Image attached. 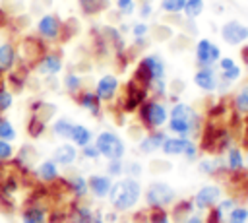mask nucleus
Returning <instances> with one entry per match:
<instances>
[{"instance_id": "1", "label": "nucleus", "mask_w": 248, "mask_h": 223, "mask_svg": "<svg viewBox=\"0 0 248 223\" xmlns=\"http://www.w3.org/2000/svg\"><path fill=\"white\" fill-rule=\"evenodd\" d=\"M203 122L205 120L198 109H194L192 105H188L184 101H176L169 109V120L165 126H167L169 134H172V136H182V138L194 140V138H200Z\"/></svg>"}, {"instance_id": "2", "label": "nucleus", "mask_w": 248, "mask_h": 223, "mask_svg": "<svg viewBox=\"0 0 248 223\" xmlns=\"http://www.w3.org/2000/svg\"><path fill=\"white\" fill-rule=\"evenodd\" d=\"M143 196V186L140 178H132V176H120L112 182V188L107 196L110 209L118 211V213H126L132 211L140 200Z\"/></svg>"}, {"instance_id": "3", "label": "nucleus", "mask_w": 248, "mask_h": 223, "mask_svg": "<svg viewBox=\"0 0 248 223\" xmlns=\"http://www.w3.org/2000/svg\"><path fill=\"white\" fill-rule=\"evenodd\" d=\"M132 80L138 81L140 85H143L147 91L149 87L159 81V80H167V64L163 60L161 54L157 52H149V54H143L132 74Z\"/></svg>"}, {"instance_id": "4", "label": "nucleus", "mask_w": 248, "mask_h": 223, "mask_svg": "<svg viewBox=\"0 0 248 223\" xmlns=\"http://www.w3.org/2000/svg\"><path fill=\"white\" fill-rule=\"evenodd\" d=\"M138 116H140V124L143 126V130L151 132V130H161L167 120H169V107L165 101L161 99H153L147 97L140 109H138Z\"/></svg>"}, {"instance_id": "5", "label": "nucleus", "mask_w": 248, "mask_h": 223, "mask_svg": "<svg viewBox=\"0 0 248 223\" xmlns=\"http://www.w3.org/2000/svg\"><path fill=\"white\" fill-rule=\"evenodd\" d=\"M176 200H178L176 190L165 180H151L143 190V202H145V207L149 209H155V207L169 209Z\"/></svg>"}, {"instance_id": "6", "label": "nucleus", "mask_w": 248, "mask_h": 223, "mask_svg": "<svg viewBox=\"0 0 248 223\" xmlns=\"http://www.w3.org/2000/svg\"><path fill=\"white\" fill-rule=\"evenodd\" d=\"M46 43L37 37V35H27L23 37L17 45H16V52H17V64L25 70H33V66L37 64V60L46 52Z\"/></svg>"}, {"instance_id": "7", "label": "nucleus", "mask_w": 248, "mask_h": 223, "mask_svg": "<svg viewBox=\"0 0 248 223\" xmlns=\"http://www.w3.org/2000/svg\"><path fill=\"white\" fill-rule=\"evenodd\" d=\"M93 143H95V147L99 149L101 157L107 159V161L124 159V155H126V143H124V140H122L118 134L110 132V130L99 132V134L95 136Z\"/></svg>"}, {"instance_id": "8", "label": "nucleus", "mask_w": 248, "mask_h": 223, "mask_svg": "<svg viewBox=\"0 0 248 223\" xmlns=\"http://www.w3.org/2000/svg\"><path fill=\"white\" fill-rule=\"evenodd\" d=\"M62 29H64V21L60 19V16L56 14H43L37 23H35V31H37V37H41L45 43H56V41H62Z\"/></svg>"}, {"instance_id": "9", "label": "nucleus", "mask_w": 248, "mask_h": 223, "mask_svg": "<svg viewBox=\"0 0 248 223\" xmlns=\"http://www.w3.org/2000/svg\"><path fill=\"white\" fill-rule=\"evenodd\" d=\"M221 47L217 43H213L207 37H202L196 41L194 45V60L198 68H211L217 66L219 58H221Z\"/></svg>"}, {"instance_id": "10", "label": "nucleus", "mask_w": 248, "mask_h": 223, "mask_svg": "<svg viewBox=\"0 0 248 223\" xmlns=\"http://www.w3.org/2000/svg\"><path fill=\"white\" fill-rule=\"evenodd\" d=\"M221 198H223V186L217 182H207L194 192L192 204H194V209L198 211H209L217 206Z\"/></svg>"}, {"instance_id": "11", "label": "nucleus", "mask_w": 248, "mask_h": 223, "mask_svg": "<svg viewBox=\"0 0 248 223\" xmlns=\"http://www.w3.org/2000/svg\"><path fill=\"white\" fill-rule=\"evenodd\" d=\"M219 37L229 47H240L248 41V25L240 19H227L219 27Z\"/></svg>"}, {"instance_id": "12", "label": "nucleus", "mask_w": 248, "mask_h": 223, "mask_svg": "<svg viewBox=\"0 0 248 223\" xmlns=\"http://www.w3.org/2000/svg\"><path fill=\"white\" fill-rule=\"evenodd\" d=\"M64 68V60H62V54L60 52H54V50H46L39 60L37 64L33 66V72L39 76V78H56Z\"/></svg>"}, {"instance_id": "13", "label": "nucleus", "mask_w": 248, "mask_h": 223, "mask_svg": "<svg viewBox=\"0 0 248 223\" xmlns=\"http://www.w3.org/2000/svg\"><path fill=\"white\" fill-rule=\"evenodd\" d=\"M93 91H95V95L99 97L101 103L114 101V97H118V93H120V80H118V76H114V74H103L95 81Z\"/></svg>"}, {"instance_id": "14", "label": "nucleus", "mask_w": 248, "mask_h": 223, "mask_svg": "<svg viewBox=\"0 0 248 223\" xmlns=\"http://www.w3.org/2000/svg\"><path fill=\"white\" fill-rule=\"evenodd\" d=\"M198 173L209 178H225L229 173L223 161V155H205L198 159Z\"/></svg>"}, {"instance_id": "15", "label": "nucleus", "mask_w": 248, "mask_h": 223, "mask_svg": "<svg viewBox=\"0 0 248 223\" xmlns=\"http://www.w3.org/2000/svg\"><path fill=\"white\" fill-rule=\"evenodd\" d=\"M66 223H93V207L85 200H70L66 206Z\"/></svg>"}, {"instance_id": "16", "label": "nucleus", "mask_w": 248, "mask_h": 223, "mask_svg": "<svg viewBox=\"0 0 248 223\" xmlns=\"http://www.w3.org/2000/svg\"><path fill=\"white\" fill-rule=\"evenodd\" d=\"M114 178H110L107 173H93L87 176V186H89V196H93L95 200H105L112 188Z\"/></svg>"}, {"instance_id": "17", "label": "nucleus", "mask_w": 248, "mask_h": 223, "mask_svg": "<svg viewBox=\"0 0 248 223\" xmlns=\"http://www.w3.org/2000/svg\"><path fill=\"white\" fill-rule=\"evenodd\" d=\"M192 80H194V85L200 91H203V93H215L217 91L219 76H217V68L215 66H211V68H198L194 72Z\"/></svg>"}, {"instance_id": "18", "label": "nucleus", "mask_w": 248, "mask_h": 223, "mask_svg": "<svg viewBox=\"0 0 248 223\" xmlns=\"http://www.w3.org/2000/svg\"><path fill=\"white\" fill-rule=\"evenodd\" d=\"M167 134L163 130H151V132H145L140 140H138V151L141 155H153L157 151H161V145L165 142Z\"/></svg>"}, {"instance_id": "19", "label": "nucleus", "mask_w": 248, "mask_h": 223, "mask_svg": "<svg viewBox=\"0 0 248 223\" xmlns=\"http://www.w3.org/2000/svg\"><path fill=\"white\" fill-rule=\"evenodd\" d=\"M16 64H17V52L14 41L0 35V72L8 74L16 68Z\"/></svg>"}, {"instance_id": "20", "label": "nucleus", "mask_w": 248, "mask_h": 223, "mask_svg": "<svg viewBox=\"0 0 248 223\" xmlns=\"http://www.w3.org/2000/svg\"><path fill=\"white\" fill-rule=\"evenodd\" d=\"M79 157V147H76L72 142H66V143H60L52 149V155L50 159L58 165V167H70L78 161Z\"/></svg>"}, {"instance_id": "21", "label": "nucleus", "mask_w": 248, "mask_h": 223, "mask_svg": "<svg viewBox=\"0 0 248 223\" xmlns=\"http://www.w3.org/2000/svg\"><path fill=\"white\" fill-rule=\"evenodd\" d=\"M33 175H35V178L41 180L45 186H50V184H54V182L60 178V167L48 157V159L41 161L39 165H35Z\"/></svg>"}, {"instance_id": "22", "label": "nucleus", "mask_w": 248, "mask_h": 223, "mask_svg": "<svg viewBox=\"0 0 248 223\" xmlns=\"http://www.w3.org/2000/svg\"><path fill=\"white\" fill-rule=\"evenodd\" d=\"M64 184L68 188V194L72 196V200H85L89 196V186H87V178L79 173L70 175L64 178Z\"/></svg>"}, {"instance_id": "23", "label": "nucleus", "mask_w": 248, "mask_h": 223, "mask_svg": "<svg viewBox=\"0 0 248 223\" xmlns=\"http://www.w3.org/2000/svg\"><path fill=\"white\" fill-rule=\"evenodd\" d=\"M190 143H192L190 138L167 136L165 142H163V145H161V151H163V155H167V157H182Z\"/></svg>"}, {"instance_id": "24", "label": "nucleus", "mask_w": 248, "mask_h": 223, "mask_svg": "<svg viewBox=\"0 0 248 223\" xmlns=\"http://www.w3.org/2000/svg\"><path fill=\"white\" fill-rule=\"evenodd\" d=\"M76 101H78V105L83 109V111H87L91 116H101V101H99V97L95 95V91H91V89H81L76 97H74Z\"/></svg>"}, {"instance_id": "25", "label": "nucleus", "mask_w": 248, "mask_h": 223, "mask_svg": "<svg viewBox=\"0 0 248 223\" xmlns=\"http://www.w3.org/2000/svg\"><path fill=\"white\" fill-rule=\"evenodd\" d=\"M223 161L229 173H238L244 169L246 161H244V151L240 145H231L225 153H223Z\"/></svg>"}, {"instance_id": "26", "label": "nucleus", "mask_w": 248, "mask_h": 223, "mask_svg": "<svg viewBox=\"0 0 248 223\" xmlns=\"http://www.w3.org/2000/svg\"><path fill=\"white\" fill-rule=\"evenodd\" d=\"M172 209H170V219H172V223H184L188 217H190V213H194V204H192V198H178L172 206H170Z\"/></svg>"}, {"instance_id": "27", "label": "nucleus", "mask_w": 248, "mask_h": 223, "mask_svg": "<svg viewBox=\"0 0 248 223\" xmlns=\"http://www.w3.org/2000/svg\"><path fill=\"white\" fill-rule=\"evenodd\" d=\"M76 147H83V145H87V143H93V140H95V134L91 132V128H87V126H83V124H74L72 126V130H70V138H68Z\"/></svg>"}, {"instance_id": "28", "label": "nucleus", "mask_w": 248, "mask_h": 223, "mask_svg": "<svg viewBox=\"0 0 248 223\" xmlns=\"http://www.w3.org/2000/svg\"><path fill=\"white\" fill-rule=\"evenodd\" d=\"M231 109L238 116H248V81L242 83L240 87H236L232 101H231Z\"/></svg>"}, {"instance_id": "29", "label": "nucleus", "mask_w": 248, "mask_h": 223, "mask_svg": "<svg viewBox=\"0 0 248 223\" xmlns=\"http://www.w3.org/2000/svg\"><path fill=\"white\" fill-rule=\"evenodd\" d=\"M79 10L83 12V16H97L108 10L110 2L108 0H78Z\"/></svg>"}, {"instance_id": "30", "label": "nucleus", "mask_w": 248, "mask_h": 223, "mask_svg": "<svg viewBox=\"0 0 248 223\" xmlns=\"http://www.w3.org/2000/svg\"><path fill=\"white\" fill-rule=\"evenodd\" d=\"M62 85L72 97H76L83 89V78L79 74H76V72H66L64 78H62Z\"/></svg>"}, {"instance_id": "31", "label": "nucleus", "mask_w": 248, "mask_h": 223, "mask_svg": "<svg viewBox=\"0 0 248 223\" xmlns=\"http://www.w3.org/2000/svg\"><path fill=\"white\" fill-rule=\"evenodd\" d=\"M31 114L39 116L41 120H45L48 124V120H52V116L56 114V107L52 103H45V101H37L31 105Z\"/></svg>"}, {"instance_id": "32", "label": "nucleus", "mask_w": 248, "mask_h": 223, "mask_svg": "<svg viewBox=\"0 0 248 223\" xmlns=\"http://www.w3.org/2000/svg\"><path fill=\"white\" fill-rule=\"evenodd\" d=\"M72 126H74V122H72L70 118L60 116V118H56V120L50 124V132H52V136H56V138H60V140H68Z\"/></svg>"}, {"instance_id": "33", "label": "nucleus", "mask_w": 248, "mask_h": 223, "mask_svg": "<svg viewBox=\"0 0 248 223\" xmlns=\"http://www.w3.org/2000/svg\"><path fill=\"white\" fill-rule=\"evenodd\" d=\"M46 122L45 120H41L39 116H35V114H31L29 116V120H27V124H25V132H27V136L29 138H33V140H37V138H41L45 132H46Z\"/></svg>"}, {"instance_id": "34", "label": "nucleus", "mask_w": 248, "mask_h": 223, "mask_svg": "<svg viewBox=\"0 0 248 223\" xmlns=\"http://www.w3.org/2000/svg\"><path fill=\"white\" fill-rule=\"evenodd\" d=\"M203 10H205V0H186L182 14H184L186 19L194 21V19H198L203 14Z\"/></svg>"}, {"instance_id": "35", "label": "nucleus", "mask_w": 248, "mask_h": 223, "mask_svg": "<svg viewBox=\"0 0 248 223\" xmlns=\"http://www.w3.org/2000/svg\"><path fill=\"white\" fill-rule=\"evenodd\" d=\"M225 223H248V206H244V204L238 202L225 215Z\"/></svg>"}, {"instance_id": "36", "label": "nucleus", "mask_w": 248, "mask_h": 223, "mask_svg": "<svg viewBox=\"0 0 248 223\" xmlns=\"http://www.w3.org/2000/svg\"><path fill=\"white\" fill-rule=\"evenodd\" d=\"M186 0H159V10L167 16H180Z\"/></svg>"}, {"instance_id": "37", "label": "nucleus", "mask_w": 248, "mask_h": 223, "mask_svg": "<svg viewBox=\"0 0 248 223\" xmlns=\"http://www.w3.org/2000/svg\"><path fill=\"white\" fill-rule=\"evenodd\" d=\"M114 8L122 17H132L138 10V0H114Z\"/></svg>"}, {"instance_id": "38", "label": "nucleus", "mask_w": 248, "mask_h": 223, "mask_svg": "<svg viewBox=\"0 0 248 223\" xmlns=\"http://www.w3.org/2000/svg\"><path fill=\"white\" fill-rule=\"evenodd\" d=\"M145 223H172L170 219V213L167 209H149L147 207V217H145Z\"/></svg>"}, {"instance_id": "39", "label": "nucleus", "mask_w": 248, "mask_h": 223, "mask_svg": "<svg viewBox=\"0 0 248 223\" xmlns=\"http://www.w3.org/2000/svg\"><path fill=\"white\" fill-rule=\"evenodd\" d=\"M105 173H107L110 178H120V176H124V159H112V161H107Z\"/></svg>"}, {"instance_id": "40", "label": "nucleus", "mask_w": 248, "mask_h": 223, "mask_svg": "<svg viewBox=\"0 0 248 223\" xmlns=\"http://www.w3.org/2000/svg\"><path fill=\"white\" fill-rule=\"evenodd\" d=\"M14 107V91H10L6 85H0V114L10 111Z\"/></svg>"}, {"instance_id": "41", "label": "nucleus", "mask_w": 248, "mask_h": 223, "mask_svg": "<svg viewBox=\"0 0 248 223\" xmlns=\"http://www.w3.org/2000/svg\"><path fill=\"white\" fill-rule=\"evenodd\" d=\"M130 33H132V39H141V37H147L151 33V25L147 21H136L130 25Z\"/></svg>"}, {"instance_id": "42", "label": "nucleus", "mask_w": 248, "mask_h": 223, "mask_svg": "<svg viewBox=\"0 0 248 223\" xmlns=\"http://www.w3.org/2000/svg\"><path fill=\"white\" fill-rule=\"evenodd\" d=\"M143 175V165L136 159L132 161H124V176H132V178H140Z\"/></svg>"}, {"instance_id": "43", "label": "nucleus", "mask_w": 248, "mask_h": 223, "mask_svg": "<svg viewBox=\"0 0 248 223\" xmlns=\"http://www.w3.org/2000/svg\"><path fill=\"white\" fill-rule=\"evenodd\" d=\"M16 157V149L12 145V142L0 140V163H10Z\"/></svg>"}, {"instance_id": "44", "label": "nucleus", "mask_w": 248, "mask_h": 223, "mask_svg": "<svg viewBox=\"0 0 248 223\" xmlns=\"http://www.w3.org/2000/svg\"><path fill=\"white\" fill-rule=\"evenodd\" d=\"M79 155H81L83 159H87V161H97V159H101V153H99V149L95 147V143L83 145V147L79 149Z\"/></svg>"}, {"instance_id": "45", "label": "nucleus", "mask_w": 248, "mask_h": 223, "mask_svg": "<svg viewBox=\"0 0 248 223\" xmlns=\"http://www.w3.org/2000/svg\"><path fill=\"white\" fill-rule=\"evenodd\" d=\"M136 14L140 16V19H141V21H147V19L153 16V4H151V2H140V6H138V10H136Z\"/></svg>"}, {"instance_id": "46", "label": "nucleus", "mask_w": 248, "mask_h": 223, "mask_svg": "<svg viewBox=\"0 0 248 223\" xmlns=\"http://www.w3.org/2000/svg\"><path fill=\"white\" fill-rule=\"evenodd\" d=\"M184 161H188V163H194V161H198L200 159V147H198V143L192 140V143L188 145V149L184 151Z\"/></svg>"}, {"instance_id": "47", "label": "nucleus", "mask_w": 248, "mask_h": 223, "mask_svg": "<svg viewBox=\"0 0 248 223\" xmlns=\"http://www.w3.org/2000/svg\"><path fill=\"white\" fill-rule=\"evenodd\" d=\"M93 223H105V211L101 207H93Z\"/></svg>"}, {"instance_id": "48", "label": "nucleus", "mask_w": 248, "mask_h": 223, "mask_svg": "<svg viewBox=\"0 0 248 223\" xmlns=\"http://www.w3.org/2000/svg\"><path fill=\"white\" fill-rule=\"evenodd\" d=\"M240 62L244 64V66H248V43H244V45H240Z\"/></svg>"}, {"instance_id": "49", "label": "nucleus", "mask_w": 248, "mask_h": 223, "mask_svg": "<svg viewBox=\"0 0 248 223\" xmlns=\"http://www.w3.org/2000/svg\"><path fill=\"white\" fill-rule=\"evenodd\" d=\"M184 223H205V217H202L200 213H190V217Z\"/></svg>"}, {"instance_id": "50", "label": "nucleus", "mask_w": 248, "mask_h": 223, "mask_svg": "<svg viewBox=\"0 0 248 223\" xmlns=\"http://www.w3.org/2000/svg\"><path fill=\"white\" fill-rule=\"evenodd\" d=\"M0 85H4V83H2V72H0Z\"/></svg>"}, {"instance_id": "51", "label": "nucleus", "mask_w": 248, "mask_h": 223, "mask_svg": "<svg viewBox=\"0 0 248 223\" xmlns=\"http://www.w3.org/2000/svg\"><path fill=\"white\" fill-rule=\"evenodd\" d=\"M116 223H130V221H116Z\"/></svg>"}]
</instances>
